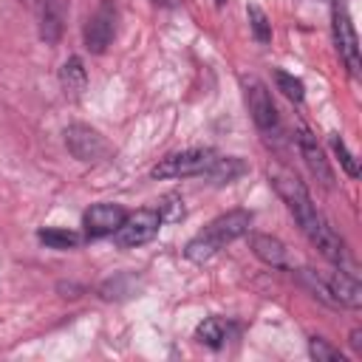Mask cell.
<instances>
[{
    "mask_svg": "<svg viewBox=\"0 0 362 362\" xmlns=\"http://www.w3.org/2000/svg\"><path fill=\"white\" fill-rule=\"evenodd\" d=\"M269 181H272L274 192L283 198V204L288 206V212L294 215V221L300 223L303 235L322 252V257H328L331 263H342L345 260V243L328 226V221L317 212L305 184L288 170H269Z\"/></svg>",
    "mask_w": 362,
    "mask_h": 362,
    "instance_id": "cell-1",
    "label": "cell"
},
{
    "mask_svg": "<svg viewBox=\"0 0 362 362\" xmlns=\"http://www.w3.org/2000/svg\"><path fill=\"white\" fill-rule=\"evenodd\" d=\"M252 226V212L249 209H229L223 215H218L209 226H204L187 246L184 255L192 263H206L209 257H215L226 243L238 240L240 235H246Z\"/></svg>",
    "mask_w": 362,
    "mask_h": 362,
    "instance_id": "cell-2",
    "label": "cell"
},
{
    "mask_svg": "<svg viewBox=\"0 0 362 362\" xmlns=\"http://www.w3.org/2000/svg\"><path fill=\"white\" fill-rule=\"evenodd\" d=\"M212 161H215V153L209 147H192V150H181V153L164 156L150 170V175L153 178H189V175H204Z\"/></svg>",
    "mask_w": 362,
    "mask_h": 362,
    "instance_id": "cell-3",
    "label": "cell"
},
{
    "mask_svg": "<svg viewBox=\"0 0 362 362\" xmlns=\"http://www.w3.org/2000/svg\"><path fill=\"white\" fill-rule=\"evenodd\" d=\"M331 23H334V42H337L339 59L345 62V68L351 71V76H359V74H362L359 40H356L351 14H348V8H345L342 3H334V8H331Z\"/></svg>",
    "mask_w": 362,
    "mask_h": 362,
    "instance_id": "cell-4",
    "label": "cell"
},
{
    "mask_svg": "<svg viewBox=\"0 0 362 362\" xmlns=\"http://www.w3.org/2000/svg\"><path fill=\"white\" fill-rule=\"evenodd\" d=\"M65 147L74 158H79L85 164H93L107 156V141L102 139V133L88 124H79V122L65 127Z\"/></svg>",
    "mask_w": 362,
    "mask_h": 362,
    "instance_id": "cell-5",
    "label": "cell"
},
{
    "mask_svg": "<svg viewBox=\"0 0 362 362\" xmlns=\"http://www.w3.org/2000/svg\"><path fill=\"white\" fill-rule=\"evenodd\" d=\"M158 226H161V218H158L156 209H136V212L124 215L122 226L116 229V240H119V246L133 249V246H141V243L153 240Z\"/></svg>",
    "mask_w": 362,
    "mask_h": 362,
    "instance_id": "cell-6",
    "label": "cell"
},
{
    "mask_svg": "<svg viewBox=\"0 0 362 362\" xmlns=\"http://www.w3.org/2000/svg\"><path fill=\"white\" fill-rule=\"evenodd\" d=\"M243 99H246V107H249V113H252V122H255L263 133H272V130L277 127V107H274V102H272L269 88H266L260 79L249 76V79H243Z\"/></svg>",
    "mask_w": 362,
    "mask_h": 362,
    "instance_id": "cell-7",
    "label": "cell"
},
{
    "mask_svg": "<svg viewBox=\"0 0 362 362\" xmlns=\"http://www.w3.org/2000/svg\"><path fill=\"white\" fill-rule=\"evenodd\" d=\"M113 31H116V8H113L110 0H105V3L88 17V23H85V31H82L85 48H88L90 54H105V48H107L110 40H113Z\"/></svg>",
    "mask_w": 362,
    "mask_h": 362,
    "instance_id": "cell-8",
    "label": "cell"
},
{
    "mask_svg": "<svg viewBox=\"0 0 362 362\" xmlns=\"http://www.w3.org/2000/svg\"><path fill=\"white\" fill-rule=\"evenodd\" d=\"M297 147H300V156H303L308 173H311L325 189H331V187H334V170H331V164H328V158H325V150L320 147L317 136H314L311 130L300 127V133H297Z\"/></svg>",
    "mask_w": 362,
    "mask_h": 362,
    "instance_id": "cell-9",
    "label": "cell"
},
{
    "mask_svg": "<svg viewBox=\"0 0 362 362\" xmlns=\"http://www.w3.org/2000/svg\"><path fill=\"white\" fill-rule=\"evenodd\" d=\"M124 209L119 206V204H93L88 212H85V218H82V223H85V235L88 238H105V235H113L119 226H122V221H124Z\"/></svg>",
    "mask_w": 362,
    "mask_h": 362,
    "instance_id": "cell-10",
    "label": "cell"
},
{
    "mask_svg": "<svg viewBox=\"0 0 362 362\" xmlns=\"http://www.w3.org/2000/svg\"><path fill=\"white\" fill-rule=\"evenodd\" d=\"M325 286H328V294H331L334 305H345V308H359L362 305V286L348 272H342V269L331 272L325 277Z\"/></svg>",
    "mask_w": 362,
    "mask_h": 362,
    "instance_id": "cell-11",
    "label": "cell"
},
{
    "mask_svg": "<svg viewBox=\"0 0 362 362\" xmlns=\"http://www.w3.org/2000/svg\"><path fill=\"white\" fill-rule=\"evenodd\" d=\"M59 85H62V93H65L68 99H74V102L85 93L88 71H85V65H82L79 57H68V59L62 62V68H59Z\"/></svg>",
    "mask_w": 362,
    "mask_h": 362,
    "instance_id": "cell-12",
    "label": "cell"
},
{
    "mask_svg": "<svg viewBox=\"0 0 362 362\" xmlns=\"http://www.w3.org/2000/svg\"><path fill=\"white\" fill-rule=\"evenodd\" d=\"M252 252L266 266H274V269L286 266V246H283V240H277L272 235H252Z\"/></svg>",
    "mask_w": 362,
    "mask_h": 362,
    "instance_id": "cell-13",
    "label": "cell"
},
{
    "mask_svg": "<svg viewBox=\"0 0 362 362\" xmlns=\"http://www.w3.org/2000/svg\"><path fill=\"white\" fill-rule=\"evenodd\" d=\"M62 34V6L59 0H42L40 3V37L45 42H57Z\"/></svg>",
    "mask_w": 362,
    "mask_h": 362,
    "instance_id": "cell-14",
    "label": "cell"
},
{
    "mask_svg": "<svg viewBox=\"0 0 362 362\" xmlns=\"http://www.w3.org/2000/svg\"><path fill=\"white\" fill-rule=\"evenodd\" d=\"M246 173V164L240 161V158H235V156H226V158H218L215 156V161L209 164V170L204 173L212 184H229V181H235L238 175H243Z\"/></svg>",
    "mask_w": 362,
    "mask_h": 362,
    "instance_id": "cell-15",
    "label": "cell"
},
{
    "mask_svg": "<svg viewBox=\"0 0 362 362\" xmlns=\"http://www.w3.org/2000/svg\"><path fill=\"white\" fill-rule=\"evenodd\" d=\"M226 337H229V325H226L221 317H206V320L195 328V339H198L201 345H209V348H221Z\"/></svg>",
    "mask_w": 362,
    "mask_h": 362,
    "instance_id": "cell-16",
    "label": "cell"
},
{
    "mask_svg": "<svg viewBox=\"0 0 362 362\" xmlns=\"http://www.w3.org/2000/svg\"><path fill=\"white\" fill-rule=\"evenodd\" d=\"M37 238L48 246V249H74L79 243V235L71 232V229H59V226H48V229H40Z\"/></svg>",
    "mask_w": 362,
    "mask_h": 362,
    "instance_id": "cell-17",
    "label": "cell"
},
{
    "mask_svg": "<svg viewBox=\"0 0 362 362\" xmlns=\"http://www.w3.org/2000/svg\"><path fill=\"white\" fill-rule=\"evenodd\" d=\"M246 14H249V25H252L255 40L266 45V42L272 40V23H269V17H266V14H263V8H260V6H255V3L246 8Z\"/></svg>",
    "mask_w": 362,
    "mask_h": 362,
    "instance_id": "cell-18",
    "label": "cell"
},
{
    "mask_svg": "<svg viewBox=\"0 0 362 362\" xmlns=\"http://www.w3.org/2000/svg\"><path fill=\"white\" fill-rule=\"evenodd\" d=\"M158 218H161V223H175V221H181L184 218V198L181 195H175V192H170V195H164L161 201H158Z\"/></svg>",
    "mask_w": 362,
    "mask_h": 362,
    "instance_id": "cell-19",
    "label": "cell"
},
{
    "mask_svg": "<svg viewBox=\"0 0 362 362\" xmlns=\"http://www.w3.org/2000/svg\"><path fill=\"white\" fill-rule=\"evenodd\" d=\"M274 82H277V90H283L286 99L303 102L305 90H303V82H300L297 76H291V74H286V71H274Z\"/></svg>",
    "mask_w": 362,
    "mask_h": 362,
    "instance_id": "cell-20",
    "label": "cell"
},
{
    "mask_svg": "<svg viewBox=\"0 0 362 362\" xmlns=\"http://www.w3.org/2000/svg\"><path fill=\"white\" fill-rule=\"evenodd\" d=\"M308 354L317 359V362H342V354L339 348H334L328 339L322 337H311L308 339Z\"/></svg>",
    "mask_w": 362,
    "mask_h": 362,
    "instance_id": "cell-21",
    "label": "cell"
},
{
    "mask_svg": "<svg viewBox=\"0 0 362 362\" xmlns=\"http://www.w3.org/2000/svg\"><path fill=\"white\" fill-rule=\"evenodd\" d=\"M331 147H334V153L339 156V164L345 167V173H348L351 178H356V175H359V164H356V158H354V153H351V150L345 147V141H342V139H339L337 133L331 136Z\"/></svg>",
    "mask_w": 362,
    "mask_h": 362,
    "instance_id": "cell-22",
    "label": "cell"
},
{
    "mask_svg": "<svg viewBox=\"0 0 362 362\" xmlns=\"http://www.w3.org/2000/svg\"><path fill=\"white\" fill-rule=\"evenodd\" d=\"M351 348H354L356 354H362V331H359V328L351 331Z\"/></svg>",
    "mask_w": 362,
    "mask_h": 362,
    "instance_id": "cell-23",
    "label": "cell"
},
{
    "mask_svg": "<svg viewBox=\"0 0 362 362\" xmlns=\"http://www.w3.org/2000/svg\"><path fill=\"white\" fill-rule=\"evenodd\" d=\"M153 3H156V6H175L178 0H153Z\"/></svg>",
    "mask_w": 362,
    "mask_h": 362,
    "instance_id": "cell-24",
    "label": "cell"
},
{
    "mask_svg": "<svg viewBox=\"0 0 362 362\" xmlns=\"http://www.w3.org/2000/svg\"><path fill=\"white\" fill-rule=\"evenodd\" d=\"M223 3H226V0H215V6H223Z\"/></svg>",
    "mask_w": 362,
    "mask_h": 362,
    "instance_id": "cell-25",
    "label": "cell"
},
{
    "mask_svg": "<svg viewBox=\"0 0 362 362\" xmlns=\"http://www.w3.org/2000/svg\"><path fill=\"white\" fill-rule=\"evenodd\" d=\"M37 3H42V0H37Z\"/></svg>",
    "mask_w": 362,
    "mask_h": 362,
    "instance_id": "cell-26",
    "label": "cell"
}]
</instances>
